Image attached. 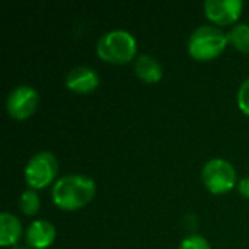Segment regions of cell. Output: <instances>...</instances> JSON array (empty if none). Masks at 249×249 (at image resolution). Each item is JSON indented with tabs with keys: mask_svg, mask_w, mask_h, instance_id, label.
<instances>
[{
	"mask_svg": "<svg viewBox=\"0 0 249 249\" xmlns=\"http://www.w3.org/2000/svg\"><path fill=\"white\" fill-rule=\"evenodd\" d=\"M229 42V34L214 25H201L188 38V51L196 60H212L222 54Z\"/></svg>",
	"mask_w": 249,
	"mask_h": 249,
	"instance_id": "cell-2",
	"label": "cell"
},
{
	"mask_svg": "<svg viewBox=\"0 0 249 249\" xmlns=\"http://www.w3.org/2000/svg\"><path fill=\"white\" fill-rule=\"evenodd\" d=\"M238 190H239V193H241L244 197L249 198V177H245V178H242V179L239 181Z\"/></svg>",
	"mask_w": 249,
	"mask_h": 249,
	"instance_id": "cell-16",
	"label": "cell"
},
{
	"mask_svg": "<svg viewBox=\"0 0 249 249\" xmlns=\"http://www.w3.org/2000/svg\"><path fill=\"white\" fill-rule=\"evenodd\" d=\"M134 71L146 83H156L160 80L163 70L160 63L150 54H140L134 61Z\"/></svg>",
	"mask_w": 249,
	"mask_h": 249,
	"instance_id": "cell-10",
	"label": "cell"
},
{
	"mask_svg": "<svg viewBox=\"0 0 249 249\" xmlns=\"http://www.w3.org/2000/svg\"><path fill=\"white\" fill-rule=\"evenodd\" d=\"M137 51V42L131 32L125 29H111L101 35L96 42L98 55L111 63H127Z\"/></svg>",
	"mask_w": 249,
	"mask_h": 249,
	"instance_id": "cell-3",
	"label": "cell"
},
{
	"mask_svg": "<svg viewBox=\"0 0 249 249\" xmlns=\"http://www.w3.org/2000/svg\"><path fill=\"white\" fill-rule=\"evenodd\" d=\"M38 92L29 85H19L12 89L6 99V108L12 118L26 120L38 107Z\"/></svg>",
	"mask_w": 249,
	"mask_h": 249,
	"instance_id": "cell-6",
	"label": "cell"
},
{
	"mask_svg": "<svg viewBox=\"0 0 249 249\" xmlns=\"http://www.w3.org/2000/svg\"><path fill=\"white\" fill-rule=\"evenodd\" d=\"M20 236H22L20 220L15 214L9 212H3L0 214V245L1 247L16 245Z\"/></svg>",
	"mask_w": 249,
	"mask_h": 249,
	"instance_id": "cell-11",
	"label": "cell"
},
{
	"mask_svg": "<svg viewBox=\"0 0 249 249\" xmlns=\"http://www.w3.org/2000/svg\"><path fill=\"white\" fill-rule=\"evenodd\" d=\"M244 3L241 0H206L204 12L206 16L219 25L233 23L242 12Z\"/></svg>",
	"mask_w": 249,
	"mask_h": 249,
	"instance_id": "cell-7",
	"label": "cell"
},
{
	"mask_svg": "<svg viewBox=\"0 0 249 249\" xmlns=\"http://www.w3.org/2000/svg\"><path fill=\"white\" fill-rule=\"evenodd\" d=\"M179 249H212L209 241L200 235H191L182 239Z\"/></svg>",
	"mask_w": 249,
	"mask_h": 249,
	"instance_id": "cell-14",
	"label": "cell"
},
{
	"mask_svg": "<svg viewBox=\"0 0 249 249\" xmlns=\"http://www.w3.org/2000/svg\"><path fill=\"white\" fill-rule=\"evenodd\" d=\"M39 196L34 188H28L20 194L19 198V207L25 214H35L39 210Z\"/></svg>",
	"mask_w": 249,
	"mask_h": 249,
	"instance_id": "cell-13",
	"label": "cell"
},
{
	"mask_svg": "<svg viewBox=\"0 0 249 249\" xmlns=\"http://www.w3.org/2000/svg\"><path fill=\"white\" fill-rule=\"evenodd\" d=\"M229 42L242 53H249V23H236L229 32Z\"/></svg>",
	"mask_w": 249,
	"mask_h": 249,
	"instance_id": "cell-12",
	"label": "cell"
},
{
	"mask_svg": "<svg viewBox=\"0 0 249 249\" xmlns=\"http://www.w3.org/2000/svg\"><path fill=\"white\" fill-rule=\"evenodd\" d=\"M204 185L214 194H222L235 187L236 171L233 165L222 158H213L207 160L201 171Z\"/></svg>",
	"mask_w": 249,
	"mask_h": 249,
	"instance_id": "cell-5",
	"label": "cell"
},
{
	"mask_svg": "<svg viewBox=\"0 0 249 249\" xmlns=\"http://www.w3.org/2000/svg\"><path fill=\"white\" fill-rule=\"evenodd\" d=\"M55 239V228L51 222L38 219L32 222L25 231L26 245L35 249L48 248Z\"/></svg>",
	"mask_w": 249,
	"mask_h": 249,
	"instance_id": "cell-9",
	"label": "cell"
},
{
	"mask_svg": "<svg viewBox=\"0 0 249 249\" xmlns=\"http://www.w3.org/2000/svg\"><path fill=\"white\" fill-rule=\"evenodd\" d=\"M57 171H58L57 158L51 152L42 150V152L35 153L28 160L25 171H23V177H25L26 184L31 188L39 190L48 185L54 179V177L57 175Z\"/></svg>",
	"mask_w": 249,
	"mask_h": 249,
	"instance_id": "cell-4",
	"label": "cell"
},
{
	"mask_svg": "<svg viewBox=\"0 0 249 249\" xmlns=\"http://www.w3.org/2000/svg\"><path fill=\"white\" fill-rule=\"evenodd\" d=\"M238 105L249 117V77L245 79L238 89Z\"/></svg>",
	"mask_w": 249,
	"mask_h": 249,
	"instance_id": "cell-15",
	"label": "cell"
},
{
	"mask_svg": "<svg viewBox=\"0 0 249 249\" xmlns=\"http://www.w3.org/2000/svg\"><path fill=\"white\" fill-rule=\"evenodd\" d=\"M95 181L82 174H70L58 178L51 190L53 201L64 210H76L88 204L95 196Z\"/></svg>",
	"mask_w": 249,
	"mask_h": 249,
	"instance_id": "cell-1",
	"label": "cell"
},
{
	"mask_svg": "<svg viewBox=\"0 0 249 249\" xmlns=\"http://www.w3.org/2000/svg\"><path fill=\"white\" fill-rule=\"evenodd\" d=\"M99 85L98 73L88 66H76L66 74V86L79 93H88Z\"/></svg>",
	"mask_w": 249,
	"mask_h": 249,
	"instance_id": "cell-8",
	"label": "cell"
},
{
	"mask_svg": "<svg viewBox=\"0 0 249 249\" xmlns=\"http://www.w3.org/2000/svg\"><path fill=\"white\" fill-rule=\"evenodd\" d=\"M12 249H31L29 247H25V245H15Z\"/></svg>",
	"mask_w": 249,
	"mask_h": 249,
	"instance_id": "cell-17",
	"label": "cell"
}]
</instances>
